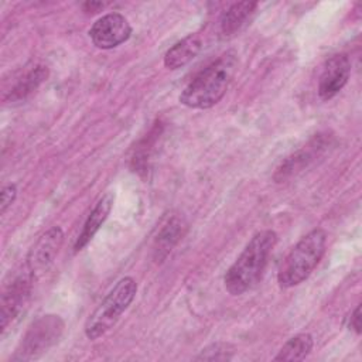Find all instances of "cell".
Wrapping results in <instances>:
<instances>
[{
	"label": "cell",
	"mask_w": 362,
	"mask_h": 362,
	"mask_svg": "<svg viewBox=\"0 0 362 362\" xmlns=\"http://www.w3.org/2000/svg\"><path fill=\"white\" fill-rule=\"evenodd\" d=\"M235 348L226 342H215L205 346L199 355L195 356L197 361H229L233 358Z\"/></svg>",
	"instance_id": "obj_17"
},
{
	"label": "cell",
	"mask_w": 362,
	"mask_h": 362,
	"mask_svg": "<svg viewBox=\"0 0 362 362\" xmlns=\"http://www.w3.org/2000/svg\"><path fill=\"white\" fill-rule=\"evenodd\" d=\"M62 243H64V230L59 226H52L40 236V239L30 249V253L27 256V266H25V269L34 279L49 269Z\"/></svg>",
	"instance_id": "obj_8"
},
{
	"label": "cell",
	"mask_w": 362,
	"mask_h": 362,
	"mask_svg": "<svg viewBox=\"0 0 362 362\" xmlns=\"http://www.w3.org/2000/svg\"><path fill=\"white\" fill-rule=\"evenodd\" d=\"M351 74V61L346 54H334L322 65L318 78V96L321 100H329L337 96L346 85Z\"/></svg>",
	"instance_id": "obj_9"
},
{
	"label": "cell",
	"mask_w": 362,
	"mask_h": 362,
	"mask_svg": "<svg viewBox=\"0 0 362 362\" xmlns=\"http://www.w3.org/2000/svg\"><path fill=\"white\" fill-rule=\"evenodd\" d=\"M327 147V141L318 136L314 137L307 146H304L303 148L297 150L296 153H293L291 156H288L276 170L273 178L276 182H283L288 178H291L293 175H296L297 173L303 171L304 168H307Z\"/></svg>",
	"instance_id": "obj_10"
},
{
	"label": "cell",
	"mask_w": 362,
	"mask_h": 362,
	"mask_svg": "<svg viewBox=\"0 0 362 362\" xmlns=\"http://www.w3.org/2000/svg\"><path fill=\"white\" fill-rule=\"evenodd\" d=\"M276 242L277 235L272 229L260 230L252 236L223 276V284L229 294L240 296L260 281Z\"/></svg>",
	"instance_id": "obj_2"
},
{
	"label": "cell",
	"mask_w": 362,
	"mask_h": 362,
	"mask_svg": "<svg viewBox=\"0 0 362 362\" xmlns=\"http://www.w3.org/2000/svg\"><path fill=\"white\" fill-rule=\"evenodd\" d=\"M17 197V187L16 184H8L3 187L1 194H0V212L6 214V211L11 206Z\"/></svg>",
	"instance_id": "obj_18"
},
{
	"label": "cell",
	"mask_w": 362,
	"mask_h": 362,
	"mask_svg": "<svg viewBox=\"0 0 362 362\" xmlns=\"http://www.w3.org/2000/svg\"><path fill=\"white\" fill-rule=\"evenodd\" d=\"M257 7L256 1H239L232 3L219 18V31L223 38L235 35L240 28L247 24L250 16Z\"/></svg>",
	"instance_id": "obj_14"
},
{
	"label": "cell",
	"mask_w": 362,
	"mask_h": 362,
	"mask_svg": "<svg viewBox=\"0 0 362 362\" xmlns=\"http://www.w3.org/2000/svg\"><path fill=\"white\" fill-rule=\"evenodd\" d=\"M64 320L57 314L35 318L23 335L11 361H33L47 354L62 337Z\"/></svg>",
	"instance_id": "obj_5"
},
{
	"label": "cell",
	"mask_w": 362,
	"mask_h": 362,
	"mask_svg": "<svg viewBox=\"0 0 362 362\" xmlns=\"http://www.w3.org/2000/svg\"><path fill=\"white\" fill-rule=\"evenodd\" d=\"M48 75L49 71L45 65H35L16 82V85L4 98V102H21L27 99L33 92H35L40 88L42 82L47 81Z\"/></svg>",
	"instance_id": "obj_15"
},
{
	"label": "cell",
	"mask_w": 362,
	"mask_h": 362,
	"mask_svg": "<svg viewBox=\"0 0 362 362\" xmlns=\"http://www.w3.org/2000/svg\"><path fill=\"white\" fill-rule=\"evenodd\" d=\"M113 201H115V195L113 192H106L93 206V209L90 211L88 219L83 223V228L81 230V233L78 235L75 245H74V252H79L82 250L96 235V232L100 229V226L103 225V222L107 219L112 206H113Z\"/></svg>",
	"instance_id": "obj_11"
},
{
	"label": "cell",
	"mask_w": 362,
	"mask_h": 362,
	"mask_svg": "<svg viewBox=\"0 0 362 362\" xmlns=\"http://www.w3.org/2000/svg\"><path fill=\"white\" fill-rule=\"evenodd\" d=\"M34 277L25 269V273L17 276L4 290L1 296V308H0V329L4 332L7 327L13 322L17 315L24 310L27 305L31 288H33Z\"/></svg>",
	"instance_id": "obj_7"
},
{
	"label": "cell",
	"mask_w": 362,
	"mask_h": 362,
	"mask_svg": "<svg viewBox=\"0 0 362 362\" xmlns=\"http://www.w3.org/2000/svg\"><path fill=\"white\" fill-rule=\"evenodd\" d=\"M136 293L137 283L133 277L120 279L86 320L83 328L86 338L93 341L112 329L134 300Z\"/></svg>",
	"instance_id": "obj_4"
},
{
	"label": "cell",
	"mask_w": 362,
	"mask_h": 362,
	"mask_svg": "<svg viewBox=\"0 0 362 362\" xmlns=\"http://www.w3.org/2000/svg\"><path fill=\"white\" fill-rule=\"evenodd\" d=\"M348 328L352 329L356 335L361 334V304L355 307L352 314L348 318Z\"/></svg>",
	"instance_id": "obj_19"
},
{
	"label": "cell",
	"mask_w": 362,
	"mask_h": 362,
	"mask_svg": "<svg viewBox=\"0 0 362 362\" xmlns=\"http://www.w3.org/2000/svg\"><path fill=\"white\" fill-rule=\"evenodd\" d=\"M185 229H187V225L182 218L177 215L168 218V221L161 226V229L158 230L154 239L153 252H154L156 262H163L167 257V255L182 238Z\"/></svg>",
	"instance_id": "obj_13"
},
{
	"label": "cell",
	"mask_w": 362,
	"mask_h": 362,
	"mask_svg": "<svg viewBox=\"0 0 362 362\" xmlns=\"http://www.w3.org/2000/svg\"><path fill=\"white\" fill-rule=\"evenodd\" d=\"M327 232L321 228L310 230L303 236L284 257L277 281L281 288H290L303 283L318 266L325 253Z\"/></svg>",
	"instance_id": "obj_3"
},
{
	"label": "cell",
	"mask_w": 362,
	"mask_h": 362,
	"mask_svg": "<svg viewBox=\"0 0 362 362\" xmlns=\"http://www.w3.org/2000/svg\"><path fill=\"white\" fill-rule=\"evenodd\" d=\"M103 7H105V3H102V1H86V3L82 4L83 11H85V13H90V14L99 11V10L103 8Z\"/></svg>",
	"instance_id": "obj_20"
},
{
	"label": "cell",
	"mask_w": 362,
	"mask_h": 362,
	"mask_svg": "<svg viewBox=\"0 0 362 362\" xmlns=\"http://www.w3.org/2000/svg\"><path fill=\"white\" fill-rule=\"evenodd\" d=\"M238 69V57L228 51L201 69L181 90L180 103L191 109H209L226 93Z\"/></svg>",
	"instance_id": "obj_1"
},
{
	"label": "cell",
	"mask_w": 362,
	"mask_h": 362,
	"mask_svg": "<svg viewBox=\"0 0 362 362\" xmlns=\"http://www.w3.org/2000/svg\"><path fill=\"white\" fill-rule=\"evenodd\" d=\"M202 47L204 41L201 34H189L167 49V52L164 54V65L168 69L182 68L201 52Z\"/></svg>",
	"instance_id": "obj_12"
},
{
	"label": "cell",
	"mask_w": 362,
	"mask_h": 362,
	"mask_svg": "<svg viewBox=\"0 0 362 362\" xmlns=\"http://www.w3.org/2000/svg\"><path fill=\"white\" fill-rule=\"evenodd\" d=\"M132 35V25L120 13H107L99 17L89 30L93 45L99 49H112L127 41Z\"/></svg>",
	"instance_id": "obj_6"
},
{
	"label": "cell",
	"mask_w": 362,
	"mask_h": 362,
	"mask_svg": "<svg viewBox=\"0 0 362 362\" xmlns=\"http://www.w3.org/2000/svg\"><path fill=\"white\" fill-rule=\"evenodd\" d=\"M314 345V339L310 334L303 332L291 337L279 351V354L274 356V361H303L308 356Z\"/></svg>",
	"instance_id": "obj_16"
}]
</instances>
